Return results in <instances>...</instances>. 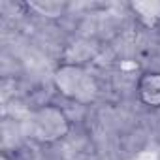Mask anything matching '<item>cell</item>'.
I'll use <instances>...</instances> for the list:
<instances>
[{
  "mask_svg": "<svg viewBox=\"0 0 160 160\" xmlns=\"http://www.w3.org/2000/svg\"><path fill=\"white\" fill-rule=\"evenodd\" d=\"M53 87L58 91L60 96L66 100L79 104V106H91L100 96V85L94 73L81 62H60L53 70Z\"/></svg>",
  "mask_w": 160,
  "mask_h": 160,
  "instance_id": "cell-1",
  "label": "cell"
},
{
  "mask_svg": "<svg viewBox=\"0 0 160 160\" xmlns=\"http://www.w3.org/2000/svg\"><path fill=\"white\" fill-rule=\"evenodd\" d=\"M0 160H21V156L17 152H10V151H4L0 154Z\"/></svg>",
  "mask_w": 160,
  "mask_h": 160,
  "instance_id": "cell-6",
  "label": "cell"
},
{
  "mask_svg": "<svg viewBox=\"0 0 160 160\" xmlns=\"http://www.w3.org/2000/svg\"><path fill=\"white\" fill-rule=\"evenodd\" d=\"M72 130L68 113L55 104L34 108L25 121V136L40 145H53L62 141Z\"/></svg>",
  "mask_w": 160,
  "mask_h": 160,
  "instance_id": "cell-2",
  "label": "cell"
},
{
  "mask_svg": "<svg viewBox=\"0 0 160 160\" xmlns=\"http://www.w3.org/2000/svg\"><path fill=\"white\" fill-rule=\"evenodd\" d=\"M27 8L30 12H34L36 15H42L47 19H58L66 13L68 4H64V2H28Z\"/></svg>",
  "mask_w": 160,
  "mask_h": 160,
  "instance_id": "cell-5",
  "label": "cell"
},
{
  "mask_svg": "<svg viewBox=\"0 0 160 160\" xmlns=\"http://www.w3.org/2000/svg\"><path fill=\"white\" fill-rule=\"evenodd\" d=\"M138 100L149 109H160V70H147L136 83Z\"/></svg>",
  "mask_w": 160,
  "mask_h": 160,
  "instance_id": "cell-3",
  "label": "cell"
},
{
  "mask_svg": "<svg viewBox=\"0 0 160 160\" xmlns=\"http://www.w3.org/2000/svg\"><path fill=\"white\" fill-rule=\"evenodd\" d=\"M128 10L143 27H147V28H158L160 27V2H156V0L130 2Z\"/></svg>",
  "mask_w": 160,
  "mask_h": 160,
  "instance_id": "cell-4",
  "label": "cell"
}]
</instances>
